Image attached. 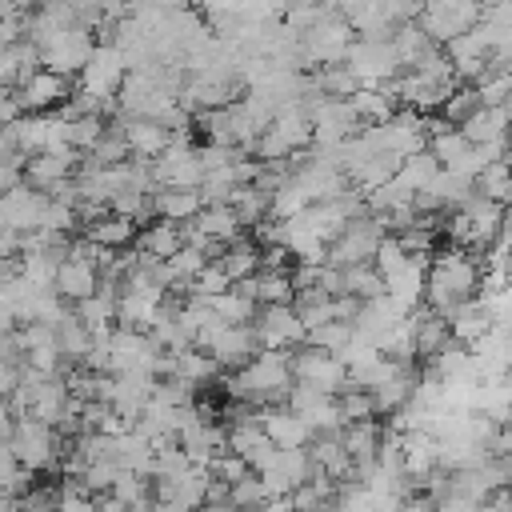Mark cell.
Masks as SVG:
<instances>
[{"label":"cell","mask_w":512,"mask_h":512,"mask_svg":"<svg viewBox=\"0 0 512 512\" xmlns=\"http://www.w3.org/2000/svg\"><path fill=\"white\" fill-rule=\"evenodd\" d=\"M480 292V260L468 256L464 248L440 244L428 256V280H424V304L436 316H448L456 304L476 300Z\"/></svg>","instance_id":"obj_1"},{"label":"cell","mask_w":512,"mask_h":512,"mask_svg":"<svg viewBox=\"0 0 512 512\" xmlns=\"http://www.w3.org/2000/svg\"><path fill=\"white\" fill-rule=\"evenodd\" d=\"M196 348L208 352L220 372H236L260 352V336H256L252 324H220V320H212V324H204L196 332Z\"/></svg>","instance_id":"obj_2"},{"label":"cell","mask_w":512,"mask_h":512,"mask_svg":"<svg viewBox=\"0 0 512 512\" xmlns=\"http://www.w3.org/2000/svg\"><path fill=\"white\" fill-rule=\"evenodd\" d=\"M352 40H356V36H352V24L324 0V4H320V20L300 36L308 72H316V68H324V64H340Z\"/></svg>","instance_id":"obj_3"},{"label":"cell","mask_w":512,"mask_h":512,"mask_svg":"<svg viewBox=\"0 0 512 512\" xmlns=\"http://www.w3.org/2000/svg\"><path fill=\"white\" fill-rule=\"evenodd\" d=\"M8 448L12 456L28 468V472H56V460H60V436L56 428H48L44 420L36 416H16L12 420V432H8Z\"/></svg>","instance_id":"obj_4"},{"label":"cell","mask_w":512,"mask_h":512,"mask_svg":"<svg viewBox=\"0 0 512 512\" xmlns=\"http://www.w3.org/2000/svg\"><path fill=\"white\" fill-rule=\"evenodd\" d=\"M288 364H292V384H308V388H320V392H328V396H340L344 388H352L344 360H340L336 352L316 348V344L292 348Z\"/></svg>","instance_id":"obj_5"},{"label":"cell","mask_w":512,"mask_h":512,"mask_svg":"<svg viewBox=\"0 0 512 512\" xmlns=\"http://www.w3.org/2000/svg\"><path fill=\"white\" fill-rule=\"evenodd\" d=\"M340 64L360 80V88H380V84H388V80L400 76V60L392 52V36L388 40H364V36H356L348 44V52H344Z\"/></svg>","instance_id":"obj_6"},{"label":"cell","mask_w":512,"mask_h":512,"mask_svg":"<svg viewBox=\"0 0 512 512\" xmlns=\"http://www.w3.org/2000/svg\"><path fill=\"white\" fill-rule=\"evenodd\" d=\"M384 236H388V232H384V224H380L372 212H368V216H356V220H348V224L340 228V236L328 244L324 264H332V268L372 264V256H376V248H380Z\"/></svg>","instance_id":"obj_7"},{"label":"cell","mask_w":512,"mask_h":512,"mask_svg":"<svg viewBox=\"0 0 512 512\" xmlns=\"http://www.w3.org/2000/svg\"><path fill=\"white\" fill-rule=\"evenodd\" d=\"M480 16H484V4H480V0H428V4L420 8L416 24L428 32L432 44L444 48L452 36L468 32L472 24H480Z\"/></svg>","instance_id":"obj_8"},{"label":"cell","mask_w":512,"mask_h":512,"mask_svg":"<svg viewBox=\"0 0 512 512\" xmlns=\"http://www.w3.org/2000/svg\"><path fill=\"white\" fill-rule=\"evenodd\" d=\"M92 48H96V32H92V28H84V24H72V28H64L60 36H52V40L40 48V68H48V72H56V76L76 80V76H80V68L88 64Z\"/></svg>","instance_id":"obj_9"},{"label":"cell","mask_w":512,"mask_h":512,"mask_svg":"<svg viewBox=\"0 0 512 512\" xmlns=\"http://www.w3.org/2000/svg\"><path fill=\"white\" fill-rule=\"evenodd\" d=\"M124 76H128L124 56H120L112 44H96L92 56H88V64H84L80 76H76V88L88 92V96H96V100H116Z\"/></svg>","instance_id":"obj_10"},{"label":"cell","mask_w":512,"mask_h":512,"mask_svg":"<svg viewBox=\"0 0 512 512\" xmlns=\"http://www.w3.org/2000/svg\"><path fill=\"white\" fill-rule=\"evenodd\" d=\"M252 328L260 336V348H272V352H292V348H300L308 340V332H304V324H300L292 304H264L256 312Z\"/></svg>","instance_id":"obj_11"},{"label":"cell","mask_w":512,"mask_h":512,"mask_svg":"<svg viewBox=\"0 0 512 512\" xmlns=\"http://www.w3.org/2000/svg\"><path fill=\"white\" fill-rule=\"evenodd\" d=\"M268 488V496H292L300 484L312 480V456H308V444L304 448H276L272 460L256 472Z\"/></svg>","instance_id":"obj_12"},{"label":"cell","mask_w":512,"mask_h":512,"mask_svg":"<svg viewBox=\"0 0 512 512\" xmlns=\"http://www.w3.org/2000/svg\"><path fill=\"white\" fill-rule=\"evenodd\" d=\"M16 92V104H20V112H28V116H44V112H56L68 96H72V80L68 76H56V72H48V68H36L20 88H12Z\"/></svg>","instance_id":"obj_13"},{"label":"cell","mask_w":512,"mask_h":512,"mask_svg":"<svg viewBox=\"0 0 512 512\" xmlns=\"http://www.w3.org/2000/svg\"><path fill=\"white\" fill-rule=\"evenodd\" d=\"M44 208H48V196L36 192V188H28L24 180H20L16 188L0 192V216H4V228L20 232V236L40 232V224H44Z\"/></svg>","instance_id":"obj_14"},{"label":"cell","mask_w":512,"mask_h":512,"mask_svg":"<svg viewBox=\"0 0 512 512\" xmlns=\"http://www.w3.org/2000/svg\"><path fill=\"white\" fill-rule=\"evenodd\" d=\"M408 324H412V352H416V364L436 360V356L452 344V328H448V320L436 316L428 304H420L416 312H408Z\"/></svg>","instance_id":"obj_15"},{"label":"cell","mask_w":512,"mask_h":512,"mask_svg":"<svg viewBox=\"0 0 512 512\" xmlns=\"http://www.w3.org/2000/svg\"><path fill=\"white\" fill-rule=\"evenodd\" d=\"M380 132H384V148H388L396 160H408V156H416V152H424V148H428L424 116H420V112H412V108H400L388 124H380Z\"/></svg>","instance_id":"obj_16"},{"label":"cell","mask_w":512,"mask_h":512,"mask_svg":"<svg viewBox=\"0 0 512 512\" xmlns=\"http://www.w3.org/2000/svg\"><path fill=\"white\" fill-rule=\"evenodd\" d=\"M52 288H56V296H60L64 304H80V300L96 296V288H100V268H96V264H88V260L64 256V260H60V268H56Z\"/></svg>","instance_id":"obj_17"},{"label":"cell","mask_w":512,"mask_h":512,"mask_svg":"<svg viewBox=\"0 0 512 512\" xmlns=\"http://www.w3.org/2000/svg\"><path fill=\"white\" fill-rule=\"evenodd\" d=\"M132 248H136L140 256L164 264V260H172V256L184 248V224H172V220H148V224H140Z\"/></svg>","instance_id":"obj_18"},{"label":"cell","mask_w":512,"mask_h":512,"mask_svg":"<svg viewBox=\"0 0 512 512\" xmlns=\"http://www.w3.org/2000/svg\"><path fill=\"white\" fill-rule=\"evenodd\" d=\"M260 428L276 448H304L312 440V428L296 412H288L284 404L280 408H260Z\"/></svg>","instance_id":"obj_19"},{"label":"cell","mask_w":512,"mask_h":512,"mask_svg":"<svg viewBox=\"0 0 512 512\" xmlns=\"http://www.w3.org/2000/svg\"><path fill=\"white\" fill-rule=\"evenodd\" d=\"M136 232H140V224L128 220V216H116V212H104V216H96V220L84 224V236L92 244L108 248V252H128L136 244Z\"/></svg>","instance_id":"obj_20"},{"label":"cell","mask_w":512,"mask_h":512,"mask_svg":"<svg viewBox=\"0 0 512 512\" xmlns=\"http://www.w3.org/2000/svg\"><path fill=\"white\" fill-rule=\"evenodd\" d=\"M236 288H240V292H248L260 308H264V304H292V296H296L288 268H256V276L240 280Z\"/></svg>","instance_id":"obj_21"},{"label":"cell","mask_w":512,"mask_h":512,"mask_svg":"<svg viewBox=\"0 0 512 512\" xmlns=\"http://www.w3.org/2000/svg\"><path fill=\"white\" fill-rule=\"evenodd\" d=\"M216 264L228 272V280H232V284H240V280L256 276V268H260V244H256L248 232H240L236 240L220 244V252H216Z\"/></svg>","instance_id":"obj_22"},{"label":"cell","mask_w":512,"mask_h":512,"mask_svg":"<svg viewBox=\"0 0 512 512\" xmlns=\"http://www.w3.org/2000/svg\"><path fill=\"white\" fill-rule=\"evenodd\" d=\"M348 104H352V112H356L360 124H388L400 112V104L392 96V80L380 84V88H356L348 96Z\"/></svg>","instance_id":"obj_23"},{"label":"cell","mask_w":512,"mask_h":512,"mask_svg":"<svg viewBox=\"0 0 512 512\" xmlns=\"http://www.w3.org/2000/svg\"><path fill=\"white\" fill-rule=\"evenodd\" d=\"M124 140H128V156H136V160H156L172 144V136L156 120H144V116L124 120Z\"/></svg>","instance_id":"obj_24"},{"label":"cell","mask_w":512,"mask_h":512,"mask_svg":"<svg viewBox=\"0 0 512 512\" xmlns=\"http://www.w3.org/2000/svg\"><path fill=\"white\" fill-rule=\"evenodd\" d=\"M200 208H204L200 188H156V192H152V212H156V220L188 224Z\"/></svg>","instance_id":"obj_25"},{"label":"cell","mask_w":512,"mask_h":512,"mask_svg":"<svg viewBox=\"0 0 512 512\" xmlns=\"http://www.w3.org/2000/svg\"><path fill=\"white\" fill-rule=\"evenodd\" d=\"M380 440H384V420H356L340 428V444L352 456V464H372Z\"/></svg>","instance_id":"obj_26"},{"label":"cell","mask_w":512,"mask_h":512,"mask_svg":"<svg viewBox=\"0 0 512 512\" xmlns=\"http://www.w3.org/2000/svg\"><path fill=\"white\" fill-rule=\"evenodd\" d=\"M444 320H448V328H452V340H460V344H476L480 336L492 332V316H488V308H484L480 300L456 304Z\"/></svg>","instance_id":"obj_27"},{"label":"cell","mask_w":512,"mask_h":512,"mask_svg":"<svg viewBox=\"0 0 512 512\" xmlns=\"http://www.w3.org/2000/svg\"><path fill=\"white\" fill-rule=\"evenodd\" d=\"M308 456H312V468L316 472H324L328 480H348V472H352V456L344 452V444H340V436H312L308 440Z\"/></svg>","instance_id":"obj_28"},{"label":"cell","mask_w":512,"mask_h":512,"mask_svg":"<svg viewBox=\"0 0 512 512\" xmlns=\"http://www.w3.org/2000/svg\"><path fill=\"white\" fill-rule=\"evenodd\" d=\"M460 132H464L468 144H496V140H504V136L512 132V108H508V104H500V108H480Z\"/></svg>","instance_id":"obj_29"},{"label":"cell","mask_w":512,"mask_h":512,"mask_svg":"<svg viewBox=\"0 0 512 512\" xmlns=\"http://www.w3.org/2000/svg\"><path fill=\"white\" fill-rule=\"evenodd\" d=\"M432 48H440V44H432L428 32H424L416 20H408V24H400V28L392 32V52H396V60H400V72L416 68Z\"/></svg>","instance_id":"obj_30"},{"label":"cell","mask_w":512,"mask_h":512,"mask_svg":"<svg viewBox=\"0 0 512 512\" xmlns=\"http://www.w3.org/2000/svg\"><path fill=\"white\" fill-rule=\"evenodd\" d=\"M72 312H76V320H80L92 336H96V332H112V328H116V292L96 288V296L72 304Z\"/></svg>","instance_id":"obj_31"},{"label":"cell","mask_w":512,"mask_h":512,"mask_svg":"<svg viewBox=\"0 0 512 512\" xmlns=\"http://www.w3.org/2000/svg\"><path fill=\"white\" fill-rule=\"evenodd\" d=\"M472 192L492 200V204H500V208H512V164L508 160H492L488 168H480L476 180H472Z\"/></svg>","instance_id":"obj_32"},{"label":"cell","mask_w":512,"mask_h":512,"mask_svg":"<svg viewBox=\"0 0 512 512\" xmlns=\"http://www.w3.org/2000/svg\"><path fill=\"white\" fill-rule=\"evenodd\" d=\"M308 80H312V92H316L320 100H348V96L360 88V80H356L344 64H324V68L308 72Z\"/></svg>","instance_id":"obj_33"},{"label":"cell","mask_w":512,"mask_h":512,"mask_svg":"<svg viewBox=\"0 0 512 512\" xmlns=\"http://www.w3.org/2000/svg\"><path fill=\"white\" fill-rule=\"evenodd\" d=\"M480 108H484V104H480V92H476L472 84H456V88H452V96L440 104V112H436V116H440L448 128H464Z\"/></svg>","instance_id":"obj_34"},{"label":"cell","mask_w":512,"mask_h":512,"mask_svg":"<svg viewBox=\"0 0 512 512\" xmlns=\"http://www.w3.org/2000/svg\"><path fill=\"white\" fill-rule=\"evenodd\" d=\"M212 312H216L220 324H252L256 312H260V304H256L248 292H240V288L232 284L224 296H212Z\"/></svg>","instance_id":"obj_35"},{"label":"cell","mask_w":512,"mask_h":512,"mask_svg":"<svg viewBox=\"0 0 512 512\" xmlns=\"http://www.w3.org/2000/svg\"><path fill=\"white\" fill-rule=\"evenodd\" d=\"M468 148H472V144L464 140L460 128H444V132H436V136L428 140V152H432V160H436L444 172H456V168L464 164Z\"/></svg>","instance_id":"obj_36"},{"label":"cell","mask_w":512,"mask_h":512,"mask_svg":"<svg viewBox=\"0 0 512 512\" xmlns=\"http://www.w3.org/2000/svg\"><path fill=\"white\" fill-rule=\"evenodd\" d=\"M436 172H440V164H436V160H432V152L424 148V152H416V156L400 160V164H396V176H392V180H396L400 188H408V192L416 196L420 188H428V180H432Z\"/></svg>","instance_id":"obj_37"},{"label":"cell","mask_w":512,"mask_h":512,"mask_svg":"<svg viewBox=\"0 0 512 512\" xmlns=\"http://www.w3.org/2000/svg\"><path fill=\"white\" fill-rule=\"evenodd\" d=\"M340 272H344V292L348 296H356V300L384 296V276L372 264H352V268H340Z\"/></svg>","instance_id":"obj_38"},{"label":"cell","mask_w":512,"mask_h":512,"mask_svg":"<svg viewBox=\"0 0 512 512\" xmlns=\"http://www.w3.org/2000/svg\"><path fill=\"white\" fill-rule=\"evenodd\" d=\"M264 500H268V488H264V480L256 472H248L244 480L228 484V512H256Z\"/></svg>","instance_id":"obj_39"},{"label":"cell","mask_w":512,"mask_h":512,"mask_svg":"<svg viewBox=\"0 0 512 512\" xmlns=\"http://www.w3.org/2000/svg\"><path fill=\"white\" fill-rule=\"evenodd\" d=\"M336 412H340L344 424L380 420V416H376V404H372V392H364V388H344V392L336 396Z\"/></svg>","instance_id":"obj_40"},{"label":"cell","mask_w":512,"mask_h":512,"mask_svg":"<svg viewBox=\"0 0 512 512\" xmlns=\"http://www.w3.org/2000/svg\"><path fill=\"white\" fill-rule=\"evenodd\" d=\"M228 288H232L228 272H224L216 260H208V264H204V268L192 276V288H188V296H208V300H212V296H224Z\"/></svg>","instance_id":"obj_41"},{"label":"cell","mask_w":512,"mask_h":512,"mask_svg":"<svg viewBox=\"0 0 512 512\" xmlns=\"http://www.w3.org/2000/svg\"><path fill=\"white\" fill-rule=\"evenodd\" d=\"M252 468H248V460L244 456H236V452H216L212 460H208V476L216 480V484H236V480H244Z\"/></svg>","instance_id":"obj_42"},{"label":"cell","mask_w":512,"mask_h":512,"mask_svg":"<svg viewBox=\"0 0 512 512\" xmlns=\"http://www.w3.org/2000/svg\"><path fill=\"white\" fill-rule=\"evenodd\" d=\"M348 340H352V324H344V320H328V324L312 328L304 344H316V348H324V352H340Z\"/></svg>","instance_id":"obj_43"},{"label":"cell","mask_w":512,"mask_h":512,"mask_svg":"<svg viewBox=\"0 0 512 512\" xmlns=\"http://www.w3.org/2000/svg\"><path fill=\"white\" fill-rule=\"evenodd\" d=\"M404 260H408V252L400 248V240H396V236H384L380 248H376V256H372V268H376L380 276H392L396 268H404Z\"/></svg>","instance_id":"obj_44"},{"label":"cell","mask_w":512,"mask_h":512,"mask_svg":"<svg viewBox=\"0 0 512 512\" xmlns=\"http://www.w3.org/2000/svg\"><path fill=\"white\" fill-rule=\"evenodd\" d=\"M496 244L512 256V208H504V220H500V236H496Z\"/></svg>","instance_id":"obj_45"},{"label":"cell","mask_w":512,"mask_h":512,"mask_svg":"<svg viewBox=\"0 0 512 512\" xmlns=\"http://www.w3.org/2000/svg\"><path fill=\"white\" fill-rule=\"evenodd\" d=\"M256 512H296V508H292V496H268Z\"/></svg>","instance_id":"obj_46"},{"label":"cell","mask_w":512,"mask_h":512,"mask_svg":"<svg viewBox=\"0 0 512 512\" xmlns=\"http://www.w3.org/2000/svg\"><path fill=\"white\" fill-rule=\"evenodd\" d=\"M152 512H192V508L172 500V496H152Z\"/></svg>","instance_id":"obj_47"},{"label":"cell","mask_w":512,"mask_h":512,"mask_svg":"<svg viewBox=\"0 0 512 512\" xmlns=\"http://www.w3.org/2000/svg\"><path fill=\"white\" fill-rule=\"evenodd\" d=\"M312 4H320V0H284V8H312Z\"/></svg>","instance_id":"obj_48"},{"label":"cell","mask_w":512,"mask_h":512,"mask_svg":"<svg viewBox=\"0 0 512 512\" xmlns=\"http://www.w3.org/2000/svg\"><path fill=\"white\" fill-rule=\"evenodd\" d=\"M196 512H228V508H220V504H204V508H196Z\"/></svg>","instance_id":"obj_49"},{"label":"cell","mask_w":512,"mask_h":512,"mask_svg":"<svg viewBox=\"0 0 512 512\" xmlns=\"http://www.w3.org/2000/svg\"><path fill=\"white\" fill-rule=\"evenodd\" d=\"M192 4H196V0H192Z\"/></svg>","instance_id":"obj_50"}]
</instances>
